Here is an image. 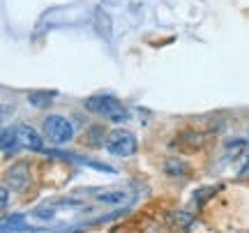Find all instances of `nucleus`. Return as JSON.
Instances as JSON below:
<instances>
[{
	"label": "nucleus",
	"instance_id": "obj_1",
	"mask_svg": "<svg viewBox=\"0 0 249 233\" xmlns=\"http://www.w3.org/2000/svg\"><path fill=\"white\" fill-rule=\"evenodd\" d=\"M86 108H88L90 113L102 116L104 120H111V123H124V120L129 118L127 108H124L116 97H111V95H95V97H88L86 99Z\"/></svg>",
	"mask_w": 249,
	"mask_h": 233
},
{
	"label": "nucleus",
	"instance_id": "obj_10",
	"mask_svg": "<svg viewBox=\"0 0 249 233\" xmlns=\"http://www.w3.org/2000/svg\"><path fill=\"white\" fill-rule=\"evenodd\" d=\"M2 208H7V189L2 187Z\"/></svg>",
	"mask_w": 249,
	"mask_h": 233
},
{
	"label": "nucleus",
	"instance_id": "obj_4",
	"mask_svg": "<svg viewBox=\"0 0 249 233\" xmlns=\"http://www.w3.org/2000/svg\"><path fill=\"white\" fill-rule=\"evenodd\" d=\"M14 134H17V143H21L23 148H30V150H37V153H42V150H44V141H42V136L37 134L30 125L14 127Z\"/></svg>",
	"mask_w": 249,
	"mask_h": 233
},
{
	"label": "nucleus",
	"instance_id": "obj_9",
	"mask_svg": "<svg viewBox=\"0 0 249 233\" xmlns=\"http://www.w3.org/2000/svg\"><path fill=\"white\" fill-rule=\"evenodd\" d=\"M166 171H169V173H173V176H185L187 166L182 164V161H178V160H169V161H166Z\"/></svg>",
	"mask_w": 249,
	"mask_h": 233
},
{
	"label": "nucleus",
	"instance_id": "obj_2",
	"mask_svg": "<svg viewBox=\"0 0 249 233\" xmlns=\"http://www.w3.org/2000/svg\"><path fill=\"white\" fill-rule=\"evenodd\" d=\"M136 136L127 129H113L111 134L107 136V150L111 155H118V157H129V155L136 153Z\"/></svg>",
	"mask_w": 249,
	"mask_h": 233
},
{
	"label": "nucleus",
	"instance_id": "obj_6",
	"mask_svg": "<svg viewBox=\"0 0 249 233\" xmlns=\"http://www.w3.org/2000/svg\"><path fill=\"white\" fill-rule=\"evenodd\" d=\"M187 141V145L185 148H189V150H196V148H201L203 145V141H205V136L203 134H196V132H182V134L173 141V145H180V143H185Z\"/></svg>",
	"mask_w": 249,
	"mask_h": 233
},
{
	"label": "nucleus",
	"instance_id": "obj_3",
	"mask_svg": "<svg viewBox=\"0 0 249 233\" xmlns=\"http://www.w3.org/2000/svg\"><path fill=\"white\" fill-rule=\"evenodd\" d=\"M44 134L46 139L51 141V143H67L71 136H74V127H71V123L67 120V118L62 116H49L44 120Z\"/></svg>",
	"mask_w": 249,
	"mask_h": 233
},
{
	"label": "nucleus",
	"instance_id": "obj_5",
	"mask_svg": "<svg viewBox=\"0 0 249 233\" xmlns=\"http://www.w3.org/2000/svg\"><path fill=\"white\" fill-rule=\"evenodd\" d=\"M7 185L12 189H17V192H23L30 185V173H28V166L23 161L7 171Z\"/></svg>",
	"mask_w": 249,
	"mask_h": 233
},
{
	"label": "nucleus",
	"instance_id": "obj_7",
	"mask_svg": "<svg viewBox=\"0 0 249 233\" xmlns=\"http://www.w3.org/2000/svg\"><path fill=\"white\" fill-rule=\"evenodd\" d=\"M171 222H173V229L178 233H187L192 226H194V217L189 215V213H176Z\"/></svg>",
	"mask_w": 249,
	"mask_h": 233
},
{
	"label": "nucleus",
	"instance_id": "obj_8",
	"mask_svg": "<svg viewBox=\"0 0 249 233\" xmlns=\"http://www.w3.org/2000/svg\"><path fill=\"white\" fill-rule=\"evenodd\" d=\"M51 99H53V92H42V90H35V92H30V95H28L30 107H35V108H46Z\"/></svg>",
	"mask_w": 249,
	"mask_h": 233
}]
</instances>
